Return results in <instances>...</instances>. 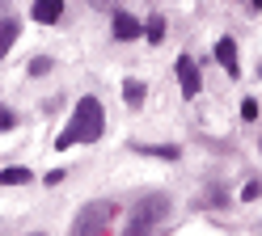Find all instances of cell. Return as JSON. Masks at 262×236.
Here are the masks:
<instances>
[{
	"instance_id": "obj_1",
	"label": "cell",
	"mask_w": 262,
	"mask_h": 236,
	"mask_svg": "<svg viewBox=\"0 0 262 236\" xmlns=\"http://www.w3.org/2000/svg\"><path fill=\"white\" fill-rule=\"evenodd\" d=\"M102 131H106V110H102V101H97V97H80L76 110H72V123H68V131L55 139V148L97 144V139H102Z\"/></svg>"
},
{
	"instance_id": "obj_2",
	"label": "cell",
	"mask_w": 262,
	"mask_h": 236,
	"mask_svg": "<svg viewBox=\"0 0 262 236\" xmlns=\"http://www.w3.org/2000/svg\"><path fill=\"white\" fill-rule=\"evenodd\" d=\"M165 215H169V194H144V198L136 202V211H131V224H127V232L144 236V232L161 228V219H165Z\"/></svg>"
},
{
	"instance_id": "obj_3",
	"label": "cell",
	"mask_w": 262,
	"mask_h": 236,
	"mask_svg": "<svg viewBox=\"0 0 262 236\" xmlns=\"http://www.w3.org/2000/svg\"><path fill=\"white\" fill-rule=\"evenodd\" d=\"M110 219H114V202H89V207H80L76 219H72V232L76 236H85V232H106L110 228Z\"/></svg>"
},
{
	"instance_id": "obj_4",
	"label": "cell",
	"mask_w": 262,
	"mask_h": 236,
	"mask_svg": "<svg viewBox=\"0 0 262 236\" xmlns=\"http://www.w3.org/2000/svg\"><path fill=\"white\" fill-rule=\"evenodd\" d=\"M178 80H182V93H186V97H199L203 80H199V67L190 63V55H182V59H178Z\"/></svg>"
},
{
	"instance_id": "obj_5",
	"label": "cell",
	"mask_w": 262,
	"mask_h": 236,
	"mask_svg": "<svg viewBox=\"0 0 262 236\" xmlns=\"http://www.w3.org/2000/svg\"><path fill=\"white\" fill-rule=\"evenodd\" d=\"M216 59H220V67H224V72L233 76V80L241 76V63H237V42H233V38H220V42H216Z\"/></svg>"
},
{
	"instance_id": "obj_6",
	"label": "cell",
	"mask_w": 262,
	"mask_h": 236,
	"mask_svg": "<svg viewBox=\"0 0 262 236\" xmlns=\"http://www.w3.org/2000/svg\"><path fill=\"white\" fill-rule=\"evenodd\" d=\"M30 17H34V21H42V26H55L59 17H63V5H59V0H34Z\"/></svg>"
},
{
	"instance_id": "obj_7",
	"label": "cell",
	"mask_w": 262,
	"mask_h": 236,
	"mask_svg": "<svg viewBox=\"0 0 262 236\" xmlns=\"http://www.w3.org/2000/svg\"><path fill=\"white\" fill-rule=\"evenodd\" d=\"M110 30H114V38H123V42L127 38H140V21L131 13H114V26Z\"/></svg>"
},
{
	"instance_id": "obj_8",
	"label": "cell",
	"mask_w": 262,
	"mask_h": 236,
	"mask_svg": "<svg viewBox=\"0 0 262 236\" xmlns=\"http://www.w3.org/2000/svg\"><path fill=\"white\" fill-rule=\"evenodd\" d=\"M144 93H148V89H144V80H123V101H127L131 110L144 106Z\"/></svg>"
},
{
	"instance_id": "obj_9",
	"label": "cell",
	"mask_w": 262,
	"mask_h": 236,
	"mask_svg": "<svg viewBox=\"0 0 262 236\" xmlns=\"http://www.w3.org/2000/svg\"><path fill=\"white\" fill-rule=\"evenodd\" d=\"M17 34H21V26L13 21V17H5V21H0V59H5V51L17 42Z\"/></svg>"
},
{
	"instance_id": "obj_10",
	"label": "cell",
	"mask_w": 262,
	"mask_h": 236,
	"mask_svg": "<svg viewBox=\"0 0 262 236\" xmlns=\"http://www.w3.org/2000/svg\"><path fill=\"white\" fill-rule=\"evenodd\" d=\"M26 181H30V169L26 164H13V169L0 173V185H26Z\"/></svg>"
},
{
	"instance_id": "obj_11",
	"label": "cell",
	"mask_w": 262,
	"mask_h": 236,
	"mask_svg": "<svg viewBox=\"0 0 262 236\" xmlns=\"http://www.w3.org/2000/svg\"><path fill=\"white\" fill-rule=\"evenodd\" d=\"M140 152H144V156H161V160H178V156H182L178 144H157V148H140Z\"/></svg>"
},
{
	"instance_id": "obj_12",
	"label": "cell",
	"mask_w": 262,
	"mask_h": 236,
	"mask_svg": "<svg viewBox=\"0 0 262 236\" xmlns=\"http://www.w3.org/2000/svg\"><path fill=\"white\" fill-rule=\"evenodd\" d=\"M144 34H148V42H161V38H165V17H148V26H144Z\"/></svg>"
},
{
	"instance_id": "obj_13",
	"label": "cell",
	"mask_w": 262,
	"mask_h": 236,
	"mask_svg": "<svg viewBox=\"0 0 262 236\" xmlns=\"http://www.w3.org/2000/svg\"><path fill=\"white\" fill-rule=\"evenodd\" d=\"M241 118H245V123H258V101H254V97L241 101Z\"/></svg>"
},
{
	"instance_id": "obj_14",
	"label": "cell",
	"mask_w": 262,
	"mask_h": 236,
	"mask_svg": "<svg viewBox=\"0 0 262 236\" xmlns=\"http://www.w3.org/2000/svg\"><path fill=\"white\" fill-rule=\"evenodd\" d=\"M47 72H51V55H38L30 63V76H47Z\"/></svg>"
},
{
	"instance_id": "obj_15",
	"label": "cell",
	"mask_w": 262,
	"mask_h": 236,
	"mask_svg": "<svg viewBox=\"0 0 262 236\" xmlns=\"http://www.w3.org/2000/svg\"><path fill=\"white\" fill-rule=\"evenodd\" d=\"M13 127H17V114H13V110H5V106H0V131H13Z\"/></svg>"
},
{
	"instance_id": "obj_16",
	"label": "cell",
	"mask_w": 262,
	"mask_h": 236,
	"mask_svg": "<svg viewBox=\"0 0 262 236\" xmlns=\"http://www.w3.org/2000/svg\"><path fill=\"white\" fill-rule=\"evenodd\" d=\"M254 9H262V0H254Z\"/></svg>"
}]
</instances>
